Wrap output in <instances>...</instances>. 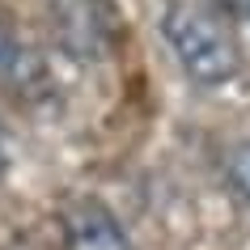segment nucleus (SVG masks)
<instances>
[{
    "mask_svg": "<svg viewBox=\"0 0 250 250\" xmlns=\"http://www.w3.org/2000/svg\"><path fill=\"white\" fill-rule=\"evenodd\" d=\"M0 166H4V145H0Z\"/></svg>",
    "mask_w": 250,
    "mask_h": 250,
    "instance_id": "423d86ee",
    "label": "nucleus"
},
{
    "mask_svg": "<svg viewBox=\"0 0 250 250\" xmlns=\"http://www.w3.org/2000/svg\"><path fill=\"white\" fill-rule=\"evenodd\" d=\"M55 34L77 60H106L119 39V17L110 0H51Z\"/></svg>",
    "mask_w": 250,
    "mask_h": 250,
    "instance_id": "f03ea898",
    "label": "nucleus"
},
{
    "mask_svg": "<svg viewBox=\"0 0 250 250\" xmlns=\"http://www.w3.org/2000/svg\"><path fill=\"white\" fill-rule=\"evenodd\" d=\"M225 174H229V187H233V195L250 208V140H246V145H237L233 153L225 157Z\"/></svg>",
    "mask_w": 250,
    "mask_h": 250,
    "instance_id": "20e7f679",
    "label": "nucleus"
},
{
    "mask_svg": "<svg viewBox=\"0 0 250 250\" xmlns=\"http://www.w3.org/2000/svg\"><path fill=\"white\" fill-rule=\"evenodd\" d=\"M221 9L233 17L237 26H246V30H250V0H221Z\"/></svg>",
    "mask_w": 250,
    "mask_h": 250,
    "instance_id": "39448f33",
    "label": "nucleus"
},
{
    "mask_svg": "<svg viewBox=\"0 0 250 250\" xmlns=\"http://www.w3.org/2000/svg\"><path fill=\"white\" fill-rule=\"evenodd\" d=\"M161 34L195 85H225L242 68V55H237L229 30L195 4H170L161 17Z\"/></svg>",
    "mask_w": 250,
    "mask_h": 250,
    "instance_id": "f257e3e1",
    "label": "nucleus"
},
{
    "mask_svg": "<svg viewBox=\"0 0 250 250\" xmlns=\"http://www.w3.org/2000/svg\"><path fill=\"white\" fill-rule=\"evenodd\" d=\"M68 250H132L123 225L102 204H77L68 212Z\"/></svg>",
    "mask_w": 250,
    "mask_h": 250,
    "instance_id": "7ed1b4c3",
    "label": "nucleus"
}]
</instances>
